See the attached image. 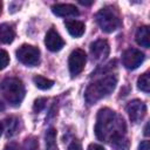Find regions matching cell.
<instances>
[{
	"label": "cell",
	"mask_w": 150,
	"mask_h": 150,
	"mask_svg": "<svg viewBox=\"0 0 150 150\" xmlns=\"http://www.w3.org/2000/svg\"><path fill=\"white\" fill-rule=\"evenodd\" d=\"M138 149H139V150H150V143H149V141H143V142H141Z\"/></svg>",
	"instance_id": "obj_24"
},
{
	"label": "cell",
	"mask_w": 150,
	"mask_h": 150,
	"mask_svg": "<svg viewBox=\"0 0 150 150\" xmlns=\"http://www.w3.org/2000/svg\"><path fill=\"white\" fill-rule=\"evenodd\" d=\"M67 150H82V148H81V143H80L79 141L74 139V141L68 145V149H67Z\"/></svg>",
	"instance_id": "obj_23"
},
{
	"label": "cell",
	"mask_w": 150,
	"mask_h": 150,
	"mask_svg": "<svg viewBox=\"0 0 150 150\" xmlns=\"http://www.w3.org/2000/svg\"><path fill=\"white\" fill-rule=\"evenodd\" d=\"M88 150H105L102 145H100V144H95V143H91V144H89V146H88Z\"/></svg>",
	"instance_id": "obj_25"
},
{
	"label": "cell",
	"mask_w": 150,
	"mask_h": 150,
	"mask_svg": "<svg viewBox=\"0 0 150 150\" xmlns=\"http://www.w3.org/2000/svg\"><path fill=\"white\" fill-rule=\"evenodd\" d=\"M86 62H87V55H86L84 50H82V49L73 50L70 53L69 60H68V67H69L70 75L71 76L79 75L83 70Z\"/></svg>",
	"instance_id": "obj_6"
},
{
	"label": "cell",
	"mask_w": 150,
	"mask_h": 150,
	"mask_svg": "<svg viewBox=\"0 0 150 150\" xmlns=\"http://www.w3.org/2000/svg\"><path fill=\"white\" fill-rule=\"evenodd\" d=\"M9 63V56L8 53L4 49H0V70L5 69Z\"/></svg>",
	"instance_id": "obj_20"
},
{
	"label": "cell",
	"mask_w": 150,
	"mask_h": 150,
	"mask_svg": "<svg viewBox=\"0 0 150 150\" xmlns=\"http://www.w3.org/2000/svg\"><path fill=\"white\" fill-rule=\"evenodd\" d=\"M52 12L57 16H77L80 14L77 7L71 4H55L52 6Z\"/></svg>",
	"instance_id": "obj_11"
},
{
	"label": "cell",
	"mask_w": 150,
	"mask_h": 150,
	"mask_svg": "<svg viewBox=\"0 0 150 150\" xmlns=\"http://www.w3.org/2000/svg\"><path fill=\"white\" fill-rule=\"evenodd\" d=\"M109 43L107 42V40L100 39L96 40L95 42H93L90 45V54L93 60L95 61H103L107 59V56L109 55Z\"/></svg>",
	"instance_id": "obj_9"
},
{
	"label": "cell",
	"mask_w": 150,
	"mask_h": 150,
	"mask_svg": "<svg viewBox=\"0 0 150 150\" xmlns=\"http://www.w3.org/2000/svg\"><path fill=\"white\" fill-rule=\"evenodd\" d=\"M137 87H138L139 90H142L144 93H149V90H150V77H149L148 73H144L138 77Z\"/></svg>",
	"instance_id": "obj_18"
},
{
	"label": "cell",
	"mask_w": 150,
	"mask_h": 150,
	"mask_svg": "<svg viewBox=\"0 0 150 150\" xmlns=\"http://www.w3.org/2000/svg\"><path fill=\"white\" fill-rule=\"evenodd\" d=\"M45 45L50 52H59L63 46L64 41L55 29H49L45 38Z\"/></svg>",
	"instance_id": "obj_10"
},
{
	"label": "cell",
	"mask_w": 150,
	"mask_h": 150,
	"mask_svg": "<svg viewBox=\"0 0 150 150\" xmlns=\"http://www.w3.org/2000/svg\"><path fill=\"white\" fill-rule=\"evenodd\" d=\"M116 84H117V77L114 74H109L98 79L97 81L88 86L84 93L86 101L89 104H95L97 101L112 93Z\"/></svg>",
	"instance_id": "obj_2"
},
{
	"label": "cell",
	"mask_w": 150,
	"mask_h": 150,
	"mask_svg": "<svg viewBox=\"0 0 150 150\" xmlns=\"http://www.w3.org/2000/svg\"><path fill=\"white\" fill-rule=\"evenodd\" d=\"M33 82H34V84H35L39 89H41V90L50 89V88L53 87V84H54V82H53L52 80H49V79H47V77H45V76H41V75L34 76V77H33Z\"/></svg>",
	"instance_id": "obj_16"
},
{
	"label": "cell",
	"mask_w": 150,
	"mask_h": 150,
	"mask_svg": "<svg viewBox=\"0 0 150 150\" xmlns=\"http://www.w3.org/2000/svg\"><path fill=\"white\" fill-rule=\"evenodd\" d=\"M4 150H21V146L15 142H9V143L6 144Z\"/></svg>",
	"instance_id": "obj_22"
},
{
	"label": "cell",
	"mask_w": 150,
	"mask_h": 150,
	"mask_svg": "<svg viewBox=\"0 0 150 150\" xmlns=\"http://www.w3.org/2000/svg\"><path fill=\"white\" fill-rule=\"evenodd\" d=\"M46 150H59L56 144V130L50 128L46 132Z\"/></svg>",
	"instance_id": "obj_15"
},
{
	"label": "cell",
	"mask_w": 150,
	"mask_h": 150,
	"mask_svg": "<svg viewBox=\"0 0 150 150\" xmlns=\"http://www.w3.org/2000/svg\"><path fill=\"white\" fill-rule=\"evenodd\" d=\"M2 96L13 105H18L25 97V87L21 80L16 77H7L0 84Z\"/></svg>",
	"instance_id": "obj_3"
},
{
	"label": "cell",
	"mask_w": 150,
	"mask_h": 150,
	"mask_svg": "<svg viewBox=\"0 0 150 150\" xmlns=\"http://www.w3.org/2000/svg\"><path fill=\"white\" fill-rule=\"evenodd\" d=\"M95 134L100 141L109 143L115 150H127L129 146L127 125L123 117L109 108L98 110Z\"/></svg>",
	"instance_id": "obj_1"
},
{
	"label": "cell",
	"mask_w": 150,
	"mask_h": 150,
	"mask_svg": "<svg viewBox=\"0 0 150 150\" xmlns=\"http://www.w3.org/2000/svg\"><path fill=\"white\" fill-rule=\"evenodd\" d=\"M1 134H2V124L0 122V136H1Z\"/></svg>",
	"instance_id": "obj_28"
},
{
	"label": "cell",
	"mask_w": 150,
	"mask_h": 150,
	"mask_svg": "<svg viewBox=\"0 0 150 150\" xmlns=\"http://www.w3.org/2000/svg\"><path fill=\"white\" fill-rule=\"evenodd\" d=\"M16 57L21 63L34 67L38 66L40 62V50L38 47L30 45H22L16 49Z\"/></svg>",
	"instance_id": "obj_5"
},
{
	"label": "cell",
	"mask_w": 150,
	"mask_h": 150,
	"mask_svg": "<svg viewBox=\"0 0 150 150\" xmlns=\"http://www.w3.org/2000/svg\"><path fill=\"white\" fill-rule=\"evenodd\" d=\"M15 33L12 26L7 23L0 25V43H11L14 40Z\"/></svg>",
	"instance_id": "obj_14"
},
{
	"label": "cell",
	"mask_w": 150,
	"mask_h": 150,
	"mask_svg": "<svg viewBox=\"0 0 150 150\" xmlns=\"http://www.w3.org/2000/svg\"><path fill=\"white\" fill-rule=\"evenodd\" d=\"M46 102H47V100H46L45 97H40V98L35 100L34 105H33V110H34L35 112H40V111H41V110L45 108Z\"/></svg>",
	"instance_id": "obj_21"
},
{
	"label": "cell",
	"mask_w": 150,
	"mask_h": 150,
	"mask_svg": "<svg viewBox=\"0 0 150 150\" xmlns=\"http://www.w3.org/2000/svg\"><path fill=\"white\" fill-rule=\"evenodd\" d=\"M127 112L131 122L139 123L146 114V105L141 100H132L127 104Z\"/></svg>",
	"instance_id": "obj_8"
},
{
	"label": "cell",
	"mask_w": 150,
	"mask_h": 150,
	"mask_svg": "<svg viewBox=\"0 0 150 150\" xmlns=\"http://www.w3.org/2000/svg\"><path fill=\"white\" fill-rule=\"evenodd\" d=\"M144 135H145V136H149V123L145 124V128H144Z\"/></svg>",
	"instance_id": "obj_26"
},
{
	"label": "cell",
	"mask_w": 150,
	"mask_h": 150,
	"mask_svg": "<svg viewBox=\"0 0 150 150\" xmlns=\"http://www.w3.org/2000/svg\"><path fill=\"white\" fill-rule=\"evenodd\" d=\"M136 42L144 48H149L150 46V33H149V27L148 26H142L136 30L135 35Z\"/></svg>",
	"instance_id": "obj_13"
},
{
	"label": "cell",
	"mask_w": 150,
	"mask_h": 150,
	"mask_svg": "<svg viewBox=\"0 0 150 150\" xmlns=\"http://www.w3.org/2000/svg\"><path fill=\"white\" fill-rule=\"evenodd\" d=\"M23 148L25 150H38L39 149V143H38V139L33 136L30 137H27L23 142Z\"/></svg>",
	"instance_id": "obj_19"
},
{
	"label": "cell",
	"mask_w": 150,
	"mask_h": 150,
	"mask_svg": "<svg viewBox=\"0 0 150 150\" xmlns=\"http://www.w3.org/2000/svg\"><path fill=\"white\" fill-rule=\"evenodd\" d=\"M96 21L100 28L105 33H111L118 29L122 25L118 12L112 6H105L96 14Z\"/></svg>",
	"instance_id": "obj_4"
},
{
	"label": "cell",
	"mask_w": 150,
	"mask_h": 150,
	"mask_svg": "<svg viewBox=\"0 0 150 150\" xmlns=\"http://www.w3.org/2000/svg\"><path fill=\"white\" fill-rule=\"evenodd\" d=\"M66 28L68 30V33L74 36V38H80L83 35L84 33V29H86V26L82 21H79V20H68L66 21Z\"/></svg>",
	"instance_id": "obj_12"
},
{
	"label": "cell",
	"mask_w": 150,
	"mask_h": 150,
	"mask_svg": "<svg viewBox=\"0 0 150 150\" xmlns=\"http://www.w3.org/2000/svg\"><path fill=\"white\" fill-rule=\"evenodd\" d=\"M81 5H91L93 4V1H82V0H80L79 1Z\"/></svg>",
	"instance_id": "obj_27"
},
{
	"label": "cell",
	"mask_w": 150,
	"mask_h": 150,
	"mask_svg": "<svg viewBox=\"0 0 150 150\" xmlns=\"http://www.w3.org/2000/svg\"><path fill=\"white\" fill-rule=\"evenodd\" d=\"M143 61H144V54L136 48H129L122 55L123 66L130 70L138 68Z\"/></svg>",
	"instance_id": "obj_7"
},
{
	"label": "cell",
	"mask_w": 150,
	"mask_h": 150,
	"mask_svg": "<svg viewBox=\"0 0 150 150\" xmlns=\"http://www.w3.org/2000/svg\"><path fill=\"white\" fill-rule=\"evenodd\" d=\"M6 131H7V136H13L18 132L19 129V120L15 117H8L6 118Z\"/></svg>",
	"instance_id": "obj_17"
},
{
	"label": "cell",
	"mask_w": 150,
	"mask_h": 150,
	"mask_svg": "<svg viewBox=\"0 0 150 150\" xmlns=\"http://www.w3.org/2000/svg\"><path fill=\"white\" fill-rule=\"evenodd\" d=\"M1 8H2V2L0 1V14H1Z\"/></svg>",
	"instance_id": "obj_29"
}]
</instances>
